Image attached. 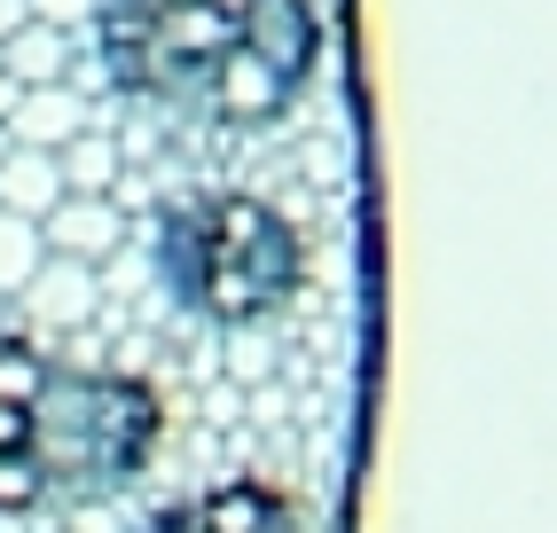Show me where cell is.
Masks as SVG:
<instances>
[{"mask_svg": "<svg viewBox=\"0 0 557 533\" xmlns=\"http://www.w3.org/2000/svg\"><path fill=\"white\" fill-rule=\"evenodd\" d=\"M55 197H63L55 149H24V141H9V158H0V212L48 220V204H55Z\"/></svg>", "mask_w": 557, "mask_h": 533, "instance_id": "30bf717a", "label": "cell"}, {"mask_svg": "<svg viewBox=\"0 0 557 533\" xmlns=\"http://www.w3.org/2000/svg\"><path fill=\"white\" fill-rule=\"evenodd\" d=\"M0 158H9V134H0Z\"/></svg>", "mask_w": 557, "mask_h": 533, "instance_id": "2e32d148", "label": "cell"}, {"mask_svg": "<svg viewBox=\"0 0 557 533\" xmlns=\"http://www.w3.org/2000/svg\"><path fill=\"white\" fill-rule=\"evenodd\" d=\"M158 275L197 322L244 330V322H268L299 290L307 251H299V227L268 197H251V188H205V197H181L165 212Z\"/></svg>", "mask_w": 557, "mask_h": 533, "instance_id": "6da1fadb", "label": "cell"}, {"mask_svg": "<svg viewBox=\"0 0 557 533\" xmlns=\"http://www.w3.org/2000/svg\"><path fill=\"white\" fill-rule=\"evenodd\" d=\"M251 0H95V40L110 87L134 102L197 110L220 55L236 48Z\"/></svg>", "mask_w": 557, "mask_h": 533, "instance_id": "3957f363", "label": "cell"}, {"mask_svg": "<svg viewBox=\"0 0 557 533\" xmlns=\"http://www.w3.org/2000/svg\"><path fill=\"white\" fill-rule=\"evenodd\" d=\"M0 55H9V79H16V87H55V79H63V63H71V32L24 16L9 40H0Z\"/></svg>", "mask_w": 557, "mask_h": 533, "instance_id": "8fae6325", "label": "cell"}, {"mask_svg": "<svg viewBox=\"0 0 557 533\" xmlns=\"http://www.w3.org/2000/svg\"><path fill=\"white\" fill-rule=\"evenodd\" d=\"M165 439V400L126 369H79L55 361L40 369L32 393V471H40L48 510H79L126 494Z\"/></svg>", "mask_w": 557, "mask_h": 533, "instance_id": "7a4b0ae2", "label": "cell"}, {"mask_svg": "<svg viewBox=\"0 0 557 533\" xmlns=\"http://www.w3.org/2000/svg\"><path fill=\"white\" fill-rule=\"evenodd\" d=\"M16 298H24V314H40V322H79V314L95 307V266L48 251L40 266H32V283H24Z\"/></svg>", "mask_w": 557, "mask_h": 533, "instance_id": "9c48e42d", "label": "cell"}, {"mask_svg": "<svg viewBox=\"0 0 557 533\" xmlns=\"http://www.w3.org/2000/svg\"><path fill=\"white\" fill-rule=\"evenodd\" d=\"M150 533H299V518L268 479H220V486L189 494V503L158 510Z\"/></svg>", "mask_w": 557, "mask_h": 533, "instance_id": "8992f818", "label": "cell"}, {"mask_svg": "<svg viewBox=\"0 0 557 533\" xmlns=\"http://www.w3.org/2000/svg\"><path fill=\"white\" fill-rule=\"evenodd\" d=\"M0 134L24 141V149H63L71 134H87V102H79V87H71V79H55V87H16V110L0 119Z\"/></svg>", "mask_w": 557, "mask_h": 533, "instance_id": "ba28073f", "label": "cell"}, {"mask_svg": "<svg viewBox=\"0 0 557 533\" xmlns=\"http://www.w3.org/2000/svg\"><path fill=\"white\" fill-rule=\"evenodd\" d=\"M48 354L0 337V518H32L48 510L40 471H32V393H40Z\"/></svg>", "mask_w": 557, "mask_h": 533, "instance_id": "5b68a950", "label": "cell"}, {"mask_svg": "<svg viewBox=\"0 0 557 533\" xmlns=\"http://www.w3.org/2000/svg\"><path fill=\"white\" fill-rule=\"evenodd\" d=\"M32 9V24H55V32H79L87 16H95V0H24Z\"/></svg>", "mask_w": 557, "mask_h": 533, "instance_id": "5bb4252c", "label": "cell"}, {"mask_svg": "<svg viewBox=\"0 0 557 533\" xmlns=\"http://www.w3.org/2000/svg\"><path fill=\"white\" fill-rule=\"evenodd\" d=\"M48 259L40 244V220H24V212H0V298H16L32 283V266Z\"/></svg>", "mask_w": 557, "mask_h": 533, "instance_id": "4fadbf2b", "label": "cell"}, {"mask_svg": "<svg viewBox=\"0 0 557 533\" xmlns=\"http://www.w3.org/2000/svg\"><path fill=\"white\" fill-rule=\"evenodd\" d=\"M314 63H322V16L307 0H251L236 48L220 55L197 110L220 119V126H268L307 95Z\"/></svg>", "mask_w": 557, "mask_h": 533, "instance_id": "277c9868", "label": "cell"}, {"mask_svg": "<svg viewBox=\"0 0 557 533\" xmlns=\"http://www.w3.org/2000/svg\"><path fill=\"white\" fill-rule=\"evenodd\" d=\"M55 173H63V197H110V188H119V141H110L102 126L71 134L55 149Z\"/></svg>", "mask_w": 557, "mask_h": 533, "instance_id": "7c38bea8", "label": "cell"}, {"mask_svg": "<svg viewBox=\"0 0 557 533\" xmlns=\"http://www.w3.org/2000/svg\"><path fill=\"white\" fill-rule=\"evenodd\" d=\"M24 16H32V9H24V0H0V40H9V32H16Z\"/></svg>", "mask_w": 557, "mask_h": 533, "instance_id": "9a60e30c", "label": "cell"}, {"mask_svg": "<svg viewBox=\"0 0 557 533\" xmlns=\"http://www.w3.org/2000/svg\"><path fill=\"white\" fill-rule=\"evenodd\" d=\"M40 244H48L55 259L102 266L110 251L126 244V212H119V197H55L48 220H40Z\"/></svg>", "mask_w": 557, "mask_h": 533, "instance_id": "52a82bcc", "label": "cell"}]
</instances>
